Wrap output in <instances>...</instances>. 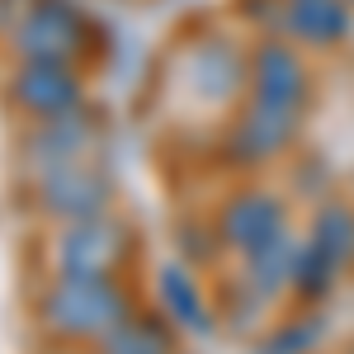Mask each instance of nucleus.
Returning a JSON list of instances; mask_svg holds the SVG:
<instances>
[{
	"label": "nucleus",
	"instance_id": "nucleus-1",
	"mask_svg": "<svg viewBox=\"0 0 354 354\" xmlns=\"http://www.w3.org/2000/svg\"><path fill=\"white\" fill-rule=\"evenodd\" d=\"M43 322L62 335H104L123 322V293L104 279H62L43 298Z\"/></svg>",
	"mask_w": 354,
	"mask_h": 354
},
{
	"label": "nucleus",
	"instance_id": "nucleus-2",
	"mask_svg": "<svg viewBox=\"0 0 354 354\" xmlns=\"http://www.w3.org/2000/svg\"><path fill=\"white\" fill-rule=\"evenodd\" d=\"M81 15L66 0H33L15 28V43H19L24 62H66L81 48Z\"/></svg>",
	"mask_w": 354,
	"mask_h": 354
},
{
	"label": "nucleus",
	"instance_id": "nucleus-3",
	"mask_svg": "<svg viewBox=\"0 0 354 354\" xmlns=\"http://www.w3.org/2000/svg\"><path fill=\"white\" fill-rule=\"evenodd\" d=\"M123 250V236L118 227L104 218H85L71 222L57 241V265H62V279H104L113 260Z\"/></svg>",
	"mask_w": 354,
	"mask_h": 354
},
{
	"label": "nucleus",
	"instance_id": "nucleus-4",
	"mask_svg": "<svg viewBox=\"0 0 354 354\" xmlns=\"http://www.w3.org/2000/svg\"><path fill=\"white\" fill-rule=\"evenodd\" d=\"M15 100L43 123H53L81 109V85L62 62H24V71L15 76Z\"/></svg>",
	"mask_w": 354,
	"mask_h": 354
},
{
	"label": "nucleus",
	"instance_id": "nucleus-5",
	"mask_svg": "<svg viewBox=\"0 0 354 354\" xmlns=\"http://www.w3.org/2000/svg\"><path fill=\"white\" fill-rule=\"evenodd\" d=\"M104 203H109V185H104L95 170H85L81 161L57 165V170L43 175V208L57 213V218H66V222L100 218Z\"/></svg>",
	"mask_w": 354,
	"mask_h": 354
},
{
	"label": "nucleus",
	"instance_id": "nucleus-6",
	"mask_svg": "<svg viewBox=\"0 0 354 354\" xmlns=\"http://www.w3.org/2000/svg\"><path fill=\"white\" fill-rule=\"evenodd\" d=\"M298 128V104H274V100H250V109L236 123V156L241 161H265L274 156Z\"/></svg>",
	"mask_w": 354,
	"mask_h": 354
},
{
	"label": "nucleus",
	"instance_id": "nucleus-7",
	"mask_svg": "<svg viewBox=\"0 0 354 354\" xmlns=\"http://www.w3.org/2000/svg\"><path fill=\"white\" fill-rule=\"evenodd\" d=\"M222 236L236 245V250L255 255V250H265L270 241L283 236V208L274 203L270 194H241L222 213Z\"/></svg>",
	"mask_w": 354,
	"mask_h": 354
},
{
	"label": "nucleus",
	"instance_id": "nucleus-8",
	"mask_svg": "<svg viewBox=\"0 0 354 354\" xmlns=\"http://www.w3.org/2000/svg\"><path fill=\"white\" fill-rule=\"evenodd\" d=\"M255 95L260 100H274V104H298L302 109V95H307V66L302 57L288 48V43H265L255 53Z\"/></svg>",
	"mask_w": 354,
	"mask_h": 354
},
{
	"label": "nucleus",
	"instance_id": "nucleus-9",
	"mask_svg": "<svg viewBox=\"0 0 354 354\" xmlns=\"http://www.w3.org/2000/svg\"><path fill=\"white\" fill-rule=\"evenodd\" d=\"M283 28L298 43L330 48L350 33V0H283Z\"/></svg>",
	"mask_w": 354,
	"mask_h": 354
},
{
	"label": "nucleus",
	"instance_id": "nucleus-10",
	"mask_svg": "<svg viewBox=\"0 0 354 354\" xmlns=\"http://www.w3.org/2000/svg\"><path fill=\"white\" fill-rule=\"evenodd\" d=\"M307 250H312L317 260H326L335 274L354 260V213L345 208V203H330V208H322V213H317Z\"/></svg>",
	"mask_w": 354,
	"mask_h": 354
},
{
	"label": "nucleus",
	"instance_id": "nucleus-11",
	"mask_svg": "<svg viewBox=\"0 0 354 354\" xmlns=\"http://www.w3.org/2000/svg\"><path fill=\"white\" fill-rule=\"evenodd\" d=\"M90 142V128H85L81 113H66V118H53L48 128H43V137L33 142L38 151V161L48 165V170H57V165H76L81 161V147Z\"/></svg>",
	"mask_w": 354,
	"mask_h": 354
},
{
	"label": "nucleus",
	"instance_id": "nucleus-12",
	"mask_svg": "<svg viewBox=\"0 0 354 354\" xmlns=\"http://www.w3.org/2000/svg\"><path fill=\"white\" fill-rule=\"evenodd\" d=\"M156 288H161L165 307L185 322V326H208V317H203V302H198V288H194V279L185 274V265H165L161 279H156Z\"/></svg>",
	"mask_w": 354,
	"mask_h": 354
},
{
	"label": "nucleus",
	"instance_id": "nucleus-13",
	"mask_svg": "<svg viewBox=\"0 0 354 354\" xmlns=\"http://www.w3.org/2000/svg\"><path fill=\"white\" fill-rule=\"evenodd\" d=\"M293 260H298V250H288L283 236L270 241L265 250H255L250 255V283H255V293H274L283 279H293Z\"/></svg>",
	"mask_w": 354,
	"mask_h": 354
},
{
	"label": "nucleus",
	"instance_id": "nucleus-14",
	"mask_svg": "<svg viewBox=\"0 0 354 354\" xmlns=\"http://www.w3.org/2000/svg\"><path fill=\"white\" fill-rule=\"evenodd\" d=\"M104 354H161V340L137 322H118L113 330H104Z\"/></svg>",
	"mask_w": 354,
	"mask_h": 354
},
{
	"label": "nucleus",
	"instance_id": "nucleus-15",
	"mask_svg": "<svg viewBox=\"0 0 354 354\" xmlns=\"http://www.w3.org/2000/svg\"><path fill=\"white\" fill-rule=\"evenodd\" d=\"M307 335H312V330H283V335H279V345H270V354H298L302 345H307Z\"/></svg>",
	"mask_w": 354,
	"mask_h": 354
},
{
	"label": "nucleus",
	"instance_id": "nucleus-16",
	"mask_svg": "<svg viewBox=\"0 0 354 354\" xmlns=\"http://www.w3.org/2000/svg\"><path fill=\"white\" fill-rule=\"evenodd\" d=\"M350 5H354V0H350Z\"/></svg>",
	"mask_w": 354,
	"mask_h": 354
},
{
	"label": "nucleus",
	"instance_id": "nucleus-17",
	"mask_svg": "<svg viewBox=\"0 0 354 354\" xmlns=\"http://www.w3.org/2000/svg\"><path fill=\"white\" fill-rule=\"evenodd\" d=\"M161 354H165V350H161Z\"/></svg>",
	"mask_w": 354,
	"mask_h": 354
}]
</instances>
